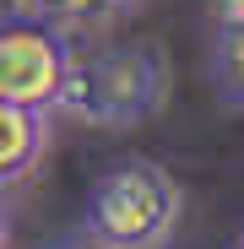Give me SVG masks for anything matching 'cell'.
<instances>
[{"mask_svg":"<svg viewBox=\"0 0 244 249\" xmlns=\"http://www.w3.org/2000/svg\"><path fill=\"white\" fill-rule=\"evenodd\" d=\"M179 179L152 157H125L87 190L81 233L93 238V249H163L179 228Z\"/></svg>","mask_w":244,"mask_h":249,"instance_id":"6da1fadb","label":"cell"},{"mask_svg":"<svg viewBox=\"0 0 244 249\" xmlns=\"http://www.w3.org/2000/svg\"><path fill=\"white\" fill-rule=\"evenodd\" d=\"M163 92H169V65L147 44H109L87 54L71 49L60 114L93 124V130H125L163 103Z\"/></svg>","mask_w":244,"mask_h":249,"instance_id":"7a4b0ae2","label":"cell"},{"mask_svg":"<svg viewBox=\"0 0 244 249\" xmlns=\"http://www.w3.org/2000/svg\"><path fill=\"white\" fill-rule=\"evenodd\" d=\"M71 71V38L49 22H6L0 27V98L55 114Z\"/></svg>","mask_w":244,"mask_h":249,"instance_id":"3957f363","label":"cell"},{"mask_svg":"<svg viewBox=\"0 0 244 249\" xmlns=\"http://www.w3.org/2000/svg\"><path fill=\"white\" fill-rule=\"evenodd\" d=\"M44 146H49V114L0 98V190L27 179L33 162L44 157Z\"/></svg>","mask_w":244,"mask_h":249,"instance_id":"277c9868","label":"cell"},{"mask_svg":"<svg viewBox=\"0 0 244 249\" xmlns=\"http://www.w3.org/2000/svg\"><path fill=\"white\" fill-rule=\"evenodd\" d=\"M212 81L228 108H244V0H217L212 22Z\"/></svg>","mask_w":244,"mask_h":249,"instance_id":"5b68a950","label":"cell"},{"mask_svg":"<svg viewBox=\"0 0 244 249\" xmlns=\"http://www.w3.org/2000/svg\"><path fill=\"white\" fill-rule=\"evenodd\" d=\"M119 11H125V0H44V22L60 27L65 38H71V33H98V27H109Z\"/></svg>","mask_w":244,"mask_h":249,"instance_id":"8992f818","label":"cell"},{"mask_svg":"<svg viewBox=\"0 0 244 249\" xmlns=\"http://www.w3.org/2000/svg\"><path fill=\"white\" fill-rule=\"evenodd\" d=\"M6 22H44V0H0V27Z\"/></svg>","mask_w":244,"mask_h":249,"instance_id":"52a82bcc","label":"cell"},{"mask_svg":"<svg viewBox=\"0 0 244 249\" xmlns=\"http://www.w3.org/2000/svg\"><path fill=\"white\" fill-rule=\"evenodd\" d=\"M6 238H11V217H6V200H0V249H6Z\"/></svg>","mask_w":244,"mask_h":249,"instance_id":"ba28073f","label":"cell"},{"mask_svg":"<svg viewBox=\"0 0 244 249\" xmlns=\"http://www.w3.org/2000/svg\"><path fill=\"white\" fill-rule=\"evenodd\" d=\"M233 249H244V238H239V244H233Z\"/></svg>","mask_w":244,"mask_h":249,"instance_id":"9c48e42d","label":"cell"}]
</instances>
